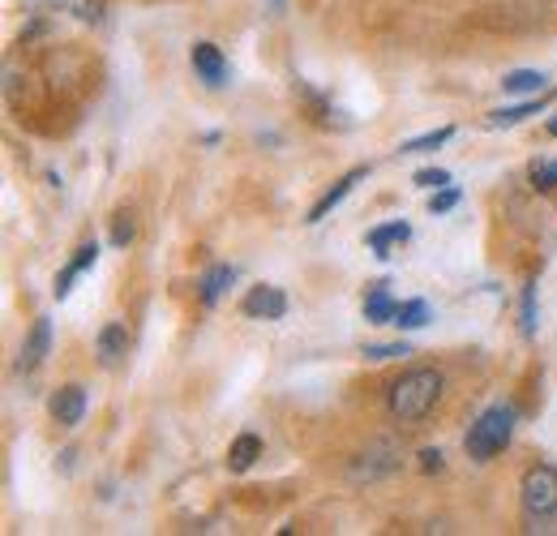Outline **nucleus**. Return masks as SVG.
Here are the masks:
<instances>
[{
	"instance_id": "1",
	"label": "nucleus",
	"mask_w": 557,
	"mask_h": 536,
	"mask_svg": "<svg viewBox=\"0 0 557 536\" xmlns=\"http://www.w3.org/2000/svg\"><path fill=\"white\" fill-rule=\"evenodd\" d=\"M442 387H446V378H442L437 369L417 365V369H408L404 378H395V382H391V391H386V407H391V416H395V421L417 425V421H424V416L437 407Z\"/></svg>"
},
{
	"instance_id": "2",
	"label": "nucleus",
	"mask_w": 557,
	"mask_h": 536,
	"mask_svg": "<svg viewBox=\"0 0 557 536\" xmlns=\"http://www.w3.org/2000/svg\"><path fill=\"white\" fill-rule=\"evenodd\" d=\"M515 425H519V412H515L510 403H493V407H485V412L472 421L468 438H463V451H468V460H476V464H488V460H497V455L510 447V438H515Z\"/></svg>"
},
{
	"instance_id": "3",
	"label": "nucleus",
	"mask_w": 557,
	"mask_h": 536,
	"mask_svg": "<svg viewBox=\"0 0 557 536\" xmlns=\"http://www.w3.org/2000/svg\"><path fill=\"white\" fill-rule=\"evenodd\" d=\"M519 502L528 524H554L557 520V468L554 464H532L519 480Z\"/></svg>"
},
{
	"instance_id": "4",
	"label": "nucleus",
	"mask_w": 557,
	"mask_h": 536,
	"mask_svg": "<svg viewBox=\"0 0 557 536\" xmlns=\"http://www.w3.org/2000/svg\"><path fill=\"white\" fill-rule=\"evenodd\" d=\"M240 314H245V318H267V322H278V318L287 314V296H283V288H267V283H258V288H249V292H245Z\"/></svg>"
},
{
	"instance_id": "5",
	"label": "nucleus",
	"mask_w": 557,
	"mask_h": 536,
	"mask_svg": "<svg viewBox=\"0 0 557 536\" xmlns=\"http://www.w3.org/2000/svg\"><path fill=\"white\" fill-rule=\"evenodd\" d=\"M48 412H52V421H57V425H65V429L82 425V416H86V391H82L77 382L61 387V391L48 400Z\"/></svg>"
},
{
	"instance_id": "6",
	"label": "nucleus",
	"mask_w": 557,
	"mask_h": 536,
	"mask_svg": "<svg viewBox=\"0 0 557 536\" xmlns=\"http://www.w3.org/2000/svg\"><path fill=\"white\" fill-rule=\"evenodd\" d=\"M364 176H369V168H351V172H344V176H339V181H335V185H331L322 198L313 202V210H309V223H322V219H326V215H331L339 202L348 198V194L356 190V185H360V181H364Z\"/></svg>"
},
{
	"instance_id": "7",
	"label": "nucleus",
	"mask_w": 557,
	"mask_h": 536,
	"mask_svg": "<svg viewBox=\"0 0 557 536\" xmlns=\"http://www.w3.org/2000/svg\"><path fill=\"white\" fill-rule=\"evenodd\" d=\"M48 348H52V322L48 318H35V327H30V336L22 343V356H17V369L22 374H30V369H39L44 365V356H48Z\"/></svg>"
},
{
	"instance_id": "8",
	"label": "nucleus",
	"mask_w": 557,
	"mask_h": 536,
	"mask_svg": "<svg viewBox=\"0 0 557 536\" xmlns=\"http://www.w3.org/2000/svg\"><path fill=\"white\" fill-rule=\"evenodd\" d=\"M189 65H194V73H198L207 86H223V77H227V61H223V52H219L214 44H194Z\"/></svg>"
},
{
	"instance_id": "9",
	"label": "nucleus",
	"mask_w": 557,
	"mask_h": 536,
	"mask_svg": "<svg viewBox=\"0 0 557 536\" xmlns=\"http://www.w3.org/2000/svg\"><path fill=\"white\" fill-rule=\"evenodd\" d=\"M399 314V301L386 292V283H369V296H364V322L373 327H391Z\"/></svg>"
},
{
	"instance_id": "10",
	"label": "nucleus",
	"mask_w": 557,
	"mask_h": 536,
	"mask_svg": "<svg viewBox=\"0 0 557 536\" xmlns=\"http://www.w3.org/2000/svg\"><path fill=\"white\" fill-rule=\"evenodd\" d=\"M125 356H129V331H125L121 322H108V327L99 331V361H103L108 369H116Z\"/></svg>"
},
{
	"instance_id": "11",
	"label": "nucleus",
	"mask_w": 557,
	"mask_h": 536,
	"mask_svg": "<svg viewBox=\"0 0 557 536\" xmlns=\"http://www.w3.org/2000/svg\"><path fill=\"white\" fill-rule=\"evenodd\" d=\"M408 241H412V228H408L404 219L382 223V228L369 232V249H373V258H391V249H395V245H408Z\"/></svg>"
},
{
	"instance_id": "12",
	"label": "nucleus",
	"mask_w": 557,
	"mask_h": 536,
	"mask_svg": "<svg viewBox=\"0 0 557 536\" xmlns=\"http://www.w3.org/2000/svg\"><path fill=\"white\" fill-rule=\"evenodd\" d=\"M95 258H99V245H95V241H86V245H82V249L73 254L70 267L57 275V288H52V292H57V301H65V296H70V292H73V279H77L82 270L95 267Z\"/></svg>"
},
{
	"instance_id": "13",
	"label": "nucleus",
	"mask_w": 557,
	"mask_h": 536,
	"mask_svg": "<svg viewBox=\"0 0 557 536\" xmlns=\"http://www.w3.org/2000/svg\"><path fill=\"white\" fill-rule=\"evenodd\" d=\"M545 103H549V95H532L528 103H515V108H497V112H488V130H510V125H519V121L536 117Z\"/></svg>"
},
{
	"instance_id": "14",
	"label": "nucleus",
	"mask_w": 557,
	"mask_h": 536,
	"mask_svg": "<svg viewBox=\"0 0 557 536\" xmlns=\"http://www.w3.org/2000/svg\"><path fill=\"white\" fill-rule=\"evenodd\" d=\"M262 455V438L258 434H240L232 447H227V468L232 472H249Z\"/></svg>"
},
{
	"instance_id": "15",
	"label": "nucleus",
	"mask_w": 557,
	"mask_h": 536,
	"mask_svg": "<svg viewBox=\"0 0 557 536\" xmlns=\"http://www.w3.org/2000/svg\"><path fill=\"white\" fill-rule=\"evenodd\" d=\"M502 86H506V95H545V73H536V69H515V73L502 77Z\"/></svg>"
},
{
	"instance_id": "16",
	"label": "nucleus",
	"mask_w": 557,
	"mask_h": 536,
	"mask_svg": "<svg viewBox=\"0 0 557 536\" xmlns=\"http://www.w3.org/2000/svg\"><path fill=\"white\" fill-rule=\"evenodd\" d=\"M391 327H399V331H420V327H429V305H424V301H399V314H395Z\"/></svg>"
},
{
	"instance_id": "17",
	"label": "nucleus",
	"mask_w": 557,
	"mask_h": 536,
	"mask_svg": "<svg viewBox=\"0 0 557 536\" xmlns=\"http://www.w3.org/2000/svg\"><path fill=\"white\" fill-rule=\"evenodd\" d=\"M232 279H236V267H210L207 279H202V305H214Z\"/></svg>"
},
{
	"instance_id": "18",
	"label": "nucleus",
	"mask_w": 557,
	"mask_h": 536,
	"mask_svg": "<svg viewBox=\"0 0 557 536\" xmlns=\"http://www.w3.org/2000/svg\"><path fill=\"white\" fill-rule=\"evenodd\" d=\"M450 137H455V130H450V125H442V130H433V134H420V137H412V142H404L399 150H404V155H429V150L446 146Z\"/></svg>"
},
{
	"instance_id": "19",
	"label": "nucleus",
	"mask_w": 557,
	"mask_h": 536,
	"mask_svg": "<svg viewBox=\"0 0 557 536\" xmlns=\"http://www.w3.org/2000/svg\"><path fill=\"white\" fill-rule=\"evenodd\" d=\"M528 176H532V190H541V194L557 190V159H536Z\"/></svg>"
},
{
	"instance_id": "20",
	"label": "nucleus",
	"mask_w": 557,
	"mask_h": 536,
	"mask_svg": "<svg viewBox=\"0 0 557 536\" xmlns=\"http://www.w3.org/2000/svg\"><path fill=\"white\" fill-rule=\"evenodd\" d=\"M134 232H138V228H134V215H129V210H116V215H112V245L125 249V245L134 241Z\"/></svg>"
},
{
	"instance_id": "21",
	"label": "nucleus",
	"mask_w": 557,
	"mask_h": 536,
	"mask_svg": "<svg viewBox=\"0 0 557 536\" xmlns=\"http://www.w3.org/2000/svg\"><path fill=\"white\" fill-rule=\"evenodd\" d=\"M360 356L364 361H395V356H412V348L408 343H369Z\"/></svg>"
},
{
	"instance_id": "22",
	"label": "nucleus",
	"mask_w": 557,
	"mask_h": 536,
	"mask_svg": "<svg viewBox=\"0 0 557 536\" xmlns=\"http://www.w3.org/2000/svg\"><path fill=\"white\" fill-rule=\"evenodd\" d=\"M412 181H417L420 190H446L450 185V172L446 168H420Z\"/></svg>"
},
{
	"instance_id": "23",
	"label": "nucleus",
	"mask_w": 557,
	"mask_h": 536,
	"mask_svg": "<svg viewBox=\"0 0 557 536\" xmlns=\"http://www.w3.org/2000/svg\"><path fill=\"white\" fill-rule=\"evenodd\" d=\"M523 336H536V283L523 288Z\"/></svg>"
},
{
	"instance_id": "24",
	"label": "nucleus",
	"mask_w": 557,
	"mask_h": 536,
	"mask_svg": "<svg viewBox=\"0 0 557 536\" xmlns=\"http://www.w3.org/2000/svg\"><path fill=\"white\" fill-rule=\"evenodd\" d=\"M450 206H459V190H442V194L429 198V210H433V215H446Z\"/></svg>"
},
{
	"instance_id": "25",
	"label": "nucleus",
	"mask_w": 557,
	"mask_h": 536,
	"mask_svg": "<svg viewBox=\"0 0 557 536\" xmlns=\"http://www.w3.org/2000/svg\"><path fill=\"white\" fill-rule=\"evenodd\" d=\"M420 468H424V472H442V451H420Z\"/></svg>"
},
{
	"instance_id": "26",
	"label": "nucleus",
	"mask_w": 557,
	"mask_h": 536,
	"mask_svg": "<svg viewBox=\"0 0 557 536\" xmlns=\"http://www.w3.org/2000/svg\"><path fill=\"white\" fill-rule=\"evenodd\" d=\"M549 134H554V137H557V117H554V121H549Z\"/></svg>"
}]
</instances>
